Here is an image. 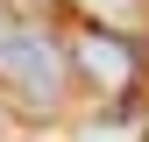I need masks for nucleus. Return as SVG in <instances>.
<instances>
[{"instance_id":"obj_1","label":"nucleus","mask_w":149,"mask_h":142,"mask_svg":"<svg viewBox=\"0 0 149 142\" xmlns=\"http://www.w3.org/2000/svg\"><path fill=\"white\" fill-rule=\"evenodd\" d=\"M64 57H57V43H50L43 29H29L22 14H7L0 7V85L7 93H22L29 106H57L64 100Z\"/></svg>"},{"instance_id":"obj_2","label":"nucleus","mask_w":149,"mask_h":142,"mask_svg":"<svg viewBox=\"0 0 149 142\" xmlns=\"http://www.w3.org/2000/svg\"><path fill=\"white\" fill-rule=\"evenodd\" d=\"M71 57H78V71H85L92 85H107V93L135 78V50H128L121 36H78V43H71Z\"/></svg>"}]
</instances>
